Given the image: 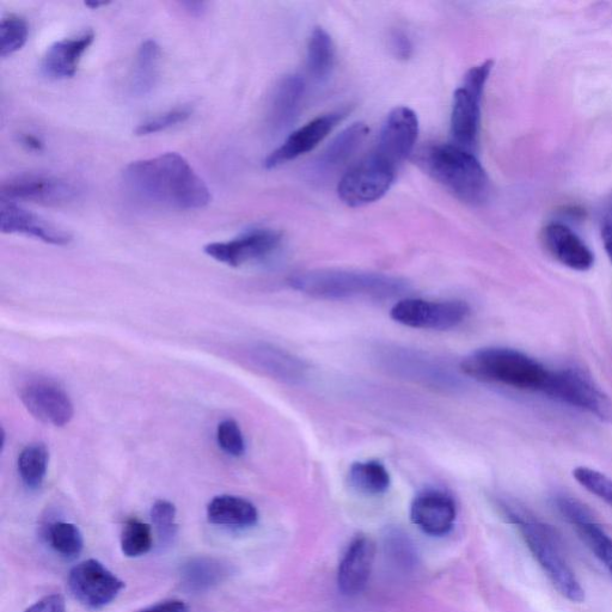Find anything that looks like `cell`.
Returning <instances> with one entry per match:
<instances>
[{"label": "cell", "instance_id": "31", "mask_svg": "<svg viewBox=\"0 0 612 612\" xmlns=\"http://www.w3.org/2000/svg\"><path fill=\"white\" fill-rule=\"evenodd\" d=\"M29 36L28 23L16 15L4 17L0 23V55L9 57L27 44Z\"/></svg>", "mask_w": 612, "mask_h": 612}, {"label": "cell", "instance_id": "13", "mask_svg": "<svg viewBox=\"0 0 612 612\" xmlns=\"http://www.w3.org/2000/svg\"><path fill=\"white\" fill-rule=\"evenodd\" d=\"M281 243V234L271 229H254L228 242L207 244L204 252L220 263L241 267L246 263L266 259Z\"/></svg>", "mask_w": 612, "mask_h": 612}, {"label": "cell", "instance_id": "19", "mask_svg": "<svg viewBox=\"0 0 612 612\" xmlns=\"http://www.w3.org/2000/svg\"><path fill=\"white\" fill-rule=\"evenodd\" d=\"M369 132L370 128L364 122H356L345 128L312 162L309 169L311 179L326 180L344 167L365 142Z\"/></svg>", "mask_w": 612, "mask_h": 612}, {"label": "cell", "instance_id": "20", "mask_svg": "<svg viewBox=\"0 0 612 612\" xmlns=\"http://www.w3.org/2000/svg\"><path fill=\"white\" fill-rule=\"evenodd\" d=\"M375 543L360 535L348 546L339 566V589L346 596H356L365 589L375 561Z\"/></svg>", "mask_w": 612, "mask_h": 612}, {"label": "cell", "instance_id": "28", "mask_svg": "<svg viewBox=\"0 0 612 612\" xmlns=\"http://www.w3.org/2000/svg\"><path fill=\"white\" fill-rule=\"evenodd\" d=\"M50 452L44 444L26 446L18 457V473L29 489H39L47 475Z\"/></svg>", "mask_w": 612, "mask_h": 612}, {"label": "cell", "instance_id": "16", "mask_svg": "<svg viewBox=\"0 0 612 612\" xmlns=\"http://www.w3.org/2000/svg\"><path fill=\"white\" fill-rule=\"evenodd\" d=\"M0 230L4 234H18L36 238L53 246H66L72 241L70 232L48 222L14 201H0Z\"/></svg>", "mask_w": 612, "mask_h": 612}, {"label": "cell", "instance_id": "32", "mask_svg": "<svg viewBox=\"0 0 612 612\" xmlns=\"http://www.w3.org/2000/svg\"><path fill=\"white\" fill-rule=\"evenodd\" d=\"M574 479L586 491L612 507V480L609 476L595 469L579 467L573 471Z\"/></svg>", "mask_w": 612, "mask_h": 612}, {"label": "cell", "instance_id": "9", "mask_svg": "<svg viewBox=\"0 0 612 612\" xmlns=\"http://www.w3.org/2000/svg\"><path fill=\"white\" fill-rule=\"evenodd\" d=\"M470 306L463 301H426L407 298L397 302L390 316L397 323L409 328L426 330H450L467 320Z\"/></svg>", "mask_w": 612, "mask_h": 612}, {"label": "cell", "instance_id": "30", "mask_svg": "<svg viewBox=\"0 0 612 612\" xmlns=\"http://www.w3.org/2000/svg\"><path fill=\"white\" fill-rule=\"evenodd\" d=\"M153 536L149 524L137 518L127 520L121 532V550L127 558H139L152 548Z\"/></svg>", "mask_w": 612, "mask_h": 612}, {"label": "cell", "instance_id": "35", "mask_svg": "<svg viewBox=\"0 0 612 612\" xmlns=\"http://www.w3.org/2000/svg\"><path fill=\"white\" fill-rule=\"evenodd\" d=\"M191 114V110L186 107L171 109L169 112L159 114L155 118L140 124L136 130L137 136H150V134L162 132L168 130V128L183 124V122L191 118Z\"/></svg>", "mask_w": 612, "mask_h": 612}, {"label": "cell", "instance_id": "12", "mask_svg": "<svg viewBox=\"0 0 612 612\" xmlns=\"http://www.w3.org/2000/svg\"><path fill=\"white\" fill-rule=\"evenodd\" d=\"M419 136V119L413 109L397 107L388 115L371 152L399 170L413 152Z\"/></svg>", "mask_w": 612, "mask_h": 612}, {"label": "cell", "instance_id": "38", "mask_svg": "<svg viewBox=\"0 0 612 612\" xmlns=\"http://www.w3.org/2000/svg\"><path fill=\"white\" fill-rule=\"evenodd\" d=\"M602 240L612 265V198L605 208L602 218Z\"/></svg>", "mask_w": 612, "mask_h": 612}, {"label": "cell", "instance_id": "41", "mask_svg": "<svg viewBox=\"0 0 612 612\" xmlns=\"http://www.w3.org/2000/svg\"><path fill=\"white\" fill-rule=\"evenodd\" d=\"M182 6L194 16L203 15L206 10V4L203 2H185L182 3Z\"/></svg>", "mask_w": 612, "mask_h": 612}, {"label": "cell", "instance_id": "33", "mask_svg": "<svg viewBox=\"0 0 612 612\" xmlns=\"http://www.w3.org/2000/svg\"><path fill=\"white\" fill-rule=\"evenodd\" d=\"M176 507L168 500H157L151 509V520L159 540L170 543L177 534Z\"/></svg>", "mask_w": 612, "mask_h": 612}, {"label": "cell", "instance_id": "2", "mask_svg": "<svg viewBox=\"0 0 612 612\" xmlns=\"http://www.w3.org/2000/svg\"><path fill=\"white\" fill-rule=\"evenodd\" d=\"M499 509L522 534L526 547L560 595L572 603L585 601V591L563 553L558 532L530 511L511 501H500Z\"/></svg>", "mask_w": 612, "mask_h": 612}, {"label": "cell", "instance_id": "17", "mask_svg": "<svg viewBox=\"0 0 612 612\" xmlns=\"http://www.w3.org/2000/svg\"><path fill=\"white\" fill-rule=\"evenodd\" d=\"M457 516L455 500L440 491L422 492L410 507V518L430 536H444L454 528Z\"/></svg>", "mask_w": 612, "mask_h": 612}, {"label": "cell", "instance_id": "11", "mask_svg": "<svg viewBox=\"0 0 612 612\" xmlns=\"http://www.w3.org/2000/svg\"><path fill=\"white\" fill-rule=\"evenodd\" d=\"M69 587L84 607L99 610L107 607L124 590L125 583L100 561L85 560L71 569Z\"/></svg>", "mask_w": 612, "mask_h": 612}, {"label": "cell", "instance_id": "6", "mask_svg": "<svg viewBox=\"0 0 612 612\" xmlns=\"http://www.w3.org/2000/svg\"><path fill=\"white\" fill-rule=\"evenodd\" d=\"M492 70V60L471 67L454 96L451 136L455 145L469 152L474 153L479 145L481 102Z\"/></svg>", "mask_w": 612, "mask_h": 612}, {"label": "cell", "instance_id": "27", "mask_svg": "<svg viewBox=\"0 0 612 612\" xmlns=\"http://www.w3.org/2000/svg\"><path fill=\"white\" fill-rule=\"evenodd\" d=\"M350 483L357 491L370 495L383 494L390 487V474L381 462L366 461L353 463Z\"/></svg>", "mask_w": 612, "mask_h": 612}, {"label": "cell", "instance_id": "29", "mask_svg": "<svg viewBox=\"0 0 612 612\" xmlns=\"http://www.w3.org/2000/svg\"><path fill=\"white\" fill-rule=\"evenodd\" d=\"M47 540L51 547L65 559H76L83 552L84 538L78 526L55 522L48 526Z\"/></svg>", "mask_w": 612, "mask_h": 612}, {"label": "cell", "instance_id": "23", "mask_svg": "<svg viewBox=\"0 0 612 612\" xmlns=\"http://www.w3.org/2000/svg\"><path fill=\"white\" fill-rule=\"evenodd\" d=\"M246 359L257 370L281 381L295 382L303 376L301 361L272 346H250L246 350Z\"/></svg>", "mask_w": 612, "mask_h": 612}, {"label": "cell", "instance_id": "5", "mask_svg": "<svg viewBox=\"0 0 612 612\" xmlns=\"http://www.w3.org/2000/svg\"><path fill=\"white\" fill-rule=\"evenodd\" d=\"M461 370L476 381L541 393L550 376V370L540 361L505 347L482 348L469 354L463 359Z\"/></svg>", "mask_w": 612, "mask_h": 612}, {"label": "cell", "instance_id": "40", "mask_svg": "<svg viewBox=\"0 0 612 612\" xmlns=\"http://www.w3.org/2000/svg\"><path fill=\"white\" fill-rule=\"evenodd\" d=\"M20 142L24 148H27L30 151L40 152L42 149H44V143H42L38 137H35L30 133L21 134Z\"/></svg>", "mask_w": 612, "mask_h": 612}, {"label": "cell", "instance_id": "14", "mask_svg": "<svg viewBox=\"0 0 612 612\" xmlns=\"http://www.w3.org/2000/svg\"><path fill=\"white\" fill-rule=\"evenodd\" d=\"M20 396L24 407L42 424L64 427L75 415L70 396L57 383L45 379L27 383Z\"/></svg>", "mask_w": 612, "mask_h": 612}, {"label": "cell", "instance_id": "24", "mask_svg": "<svg viewBox=\"0 0 612 612\" xmlns=\"http://www.w3.org/2000/svg\"><path fill=\"white\" fill-rule=\"evenodd\" d=\"M208 522L229 528H252L259 520V512L249 500L234 495H219L207 506Z\"/></svg>", "mask_w": 612, "mask_h": 612}, {"label": "cell", "instance_id": "7", "mask_svg": "<svg viewBox=\"0 0 612 612\" xmlns=\"http://www.w3.org/2000/svg\"><path fill=\"white\" fill-rule=\"evenodd\" d=\"M543 393L612 424V400L584 371L573 367L550 371Z\"/></svg>", "mask_w": 612, "mask_h": 612}, {"label": "cell", "instance_id": "18", "mask_svg": "<svg viewBox=\"0 0 612 612\" xmlns=\"http://www.w3.org/2000/svg\"><path fill=\"white\" fill-rule=\"evenodd\" d=\"M542 241L548 253L556 261L573 271H590L595 265V255L591 249L565 224L558 222L548 224L543 229Z\"/></svg>", "mask_w": 612, "mask_h": 612}, {"label": "cell", "instance_id": "8", "mask_svg": "<svg viewBox=\"0 0 612 612\" xmlns=\"http://www.w3.org/2000/svg\"><path fill=\"white\" fill-rule=\"evenodd\" d=\"M396 171L370 152L342 176L338 186L339 198L350 207L376 203L393 186Z\"/></svg>", "mask_w": 612, "mask_h": 612}, {"label": "cell", "instance_id": "26", "mask_svg": "<svg viewBox=\"0 0 612 612\" xmlns=\"http://www.w3.org/2000/svg\"><path fill=\"white\" fill-rule=\"evenodd\" d=\"M335 65V46L323 28L312 30L306 50V69L316 81H324L330 76Z\"/></svg>", "mask_w": 612, "mask_h": 612}, {"label": "cell", "instance_id": "34", "mask_svg": "<svg viewBox=\"0 0 612 612\" xmlns=\"http://www.w3.org/2000/svg\"><path fill=\"white\" fill-rule=\"evenodd\" d=\"M217 440L220 449L232 457H241L246 452L243 433L235 420L226 419L220 422L217 428Z\"/></svg>", "mask_w": 612, "mask_h": 612}, {"label": "cell", "instance_id": "36", "mask_svg": "<svg viewBox=\"0 0 612 612\" xmlns=\"http://www.w3.org/2000/svg\"><path fill=\"white\" fill-rule=\"evenodd\" d=\"M24 612H66L65 599L60 595H50L40 599Z\"/></svg>", "mask_w": 612, "mask_h": 612}, {"label": "cell", "instance_id": "4", "mask_svg": "<svg viewBox=\"0 0 612 612\" xmlns=\"http://www.w3.org/2000/svg\"><path fill=\"white\" fill-rule=\"evenodd\" d=\"M420 167L458 200L469 205L485 203L489 179L475 153L455 144H436L422 149Z\"/></svg>", "mask_w": 612, "mask_h": 612}, {"label": "cell", "instance_id": "15", "mask_svg": "<svg viewBox=\"0 0 612 612\" xmlns=\"http://www.w3.org/2000/svg\"><path fill=\"white\" fill-rule=\"evenodd\" d=\"M346 112H333L318 116L295 132H292L285 142L266 158L265 167L274 169L305 155L320 145L334 128L344 120Z\"/></svg>", "mask_w": 612, "mask_h": 612}, {"label": "cell", "instance_id": "10", "mask_svg": "<svg viewBox=\"0 0 612 612\" xmlns=\"http://www.w3.org/2000/svg\"><path fill=\"white\" fill-rule=\"evenodd\" d=\"M75 183L46 174H21L10 177L2 185V199L28 201L47 206L71 203L78 197Z\"/></svg>", "mask_w": 612, "mask_h": 612}, {"label": "cell", "instance_id": "37", "mask_svg": "<svg viewBox=\"0 0 612 612\" xmlns=\"http://www.w3.org/2000/svg\"><path fill=\"white\" fill-rule=\"evenodd\" d=\"M391 50L397 58L406 60L412 57L413 45L408 36L399 30L391 35Z\"/></svg>", "mask_w": 612, "mask_h": 612}, {"label": "cell", "instance_id": "22", "mask_svg": "<svg viewBox=\"0 0 612 612\" xmlns=\"http://www.w3.org/2000/svg\"><path fill=\"white\" fill-rule=\"evenodd\" d=\"M94 40L95 33L93 30H88L76 38L54 42L42 59V72L51 79L75 76L84 53L93 45Z\"/></svg>", "mask_w": 612, "mask_h": 612}, {"label": "cell", "instance_id": "1", "mask_svg": "<svg viewBox=\"0 0 612 612\" xmlns=\"http://www.w3.org/2000/svg\"><path fill=\"white\" fill-rule=\"evenodd\" d=\"M122 177L128 191L144 203L179 211L200 210L211 203L205 181L176 152L132 162Z\"/></svg>", "mask_w": 612, "mask_h": 612}, {"label": "cell", "instance_id": "3", "mask_svg": "<svg viewBox=\"0 0 612 612\" xmlns=\"http://www.w3.org/2000/svg\"><path fill=\"white\" fill-rule=\"evenodd\" d=\"M289 284L293 290L306 296L326 301L389 299L402 295L408 289L405 280L391 275L346 269H315L293 274Z\"/></svg>", "mask_w": 612, "mask_h": 612}, {"label": "cell", "instance_id": "42", "mask_svg": "<svg viewBox=\"0 0 612 612\" xmlns=\"http://www.w3.org/2000/svg\"><path fill=\"white\" fill-rule=\"evenodd\" d=\"M85 5L90 6V8L97 9L102 5H106V3H87Z\"/></svg>", "mask_w": 612, "mask_h": 612}, {"label": "cell", "instance_id": "39", "mask_svg": "<svg viewBox=\"0 0 612 612\" xmlns=\"http://www.w3.org/2000/svg\"><path fill=\"white\" fill-rule=\"evenodd\" d=\"M139 612H188V607L186 603L179 601V599H170V601L152 605V607Z\"/></svg>", "mask_w": 612, "mask_h": 612}, {"label": "cell", "instance_id": "25", "mask_svg": "<svg viewBox=\"0 0 612 612\" xmlns=\"http://www.w3.org/2000/svg\"><path fill=\"white\" fill-rule=\"evenodd\" d=\"M161 64V47L156 41L146 40L140 45L131 78L132 93L142 97L155 89Z\"/></svg>", "mask_w": 612, "mask_h": 612}, {"label": "cell", "instance_id": "21", "mask_svg": "<svg viewBox=\"0 0 612 612\" xmlns=\"http://www.w3.org/2000/svg\"><path fill=\"white\" fill-rule=\"evenodd\" d=\"M305 94V81L301 76L289 75L275 85L269 101L267 124L274 134L285 132L295 124Z\"/></svg>", "mask_w": 612, "mask_h": 612}]
</instances>
